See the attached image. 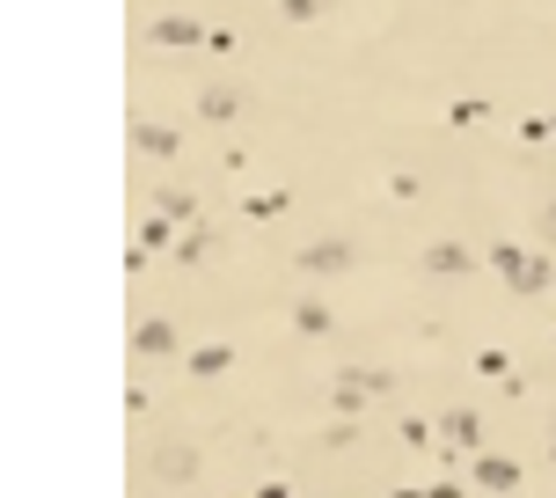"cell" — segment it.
<instances>
[{
    "instance_id": "obj_8",
    "label": "cell",
    "mask_w": 556,
    "mask_h": 498,
    "mask_svg": "<svg viewBox=\"0 0 556 498\" xmlns=\"http://www.w3.org/2000/svg\"><path fill=\"white\" fill-rule=\"evenodd\" d=\"M425 272H469V257H462V249H432V257H425Z\"/></svg>"
},
{
    "instance_id": "obj_6",
    "label": "cell",
    "mask_w": 556,
    "mask_h": 498,
    "mask_svg": "<svg viewBox=\"0 0 556 498\" xmlns=\"http://www.w3.org/2000/svg\"><path fill=\"white\" fill-rule=\"evenodd\" d=\"M139 147H147V154H176V133H168V125H139Z\"/></svg>"
},
{
    "instance_id": "obj_4",
    "label": "cell",
    "mask_w": 556,
    "mask_h": 498,
    "mask_svg": "<svg viewBox=\"0 0 556 498\" xmlns=\"http://www.w3.org/2000/svg\"><path fill=\"white\" fill-rule=\"evenodd\" d=\"M132 345L147 352V360H162V352H176V331H168V323H139Z\"/></svg>"
},
{
    "instance_id": "obj_1",
    "label": "cell",
    "mask_w": 556,
    "mask_h": 498,
    "mask_svg": "<svg viewBox=\"0 0 556 498\" xmlns=\"http://www.w3.org/2000/svg\"><path fill=\"white\" fill-rule=\"evenodd\" d=\"M147 476H154V484H191L198 476V447H154Z\"/></svg>"
},
{
    "instance_id": "obj_9",
    "label": "cell",
    "mask_w": 556,
    "mask_h": 498,
    "mask_svg": "<svg viewBox=\"0 0 556 498\" xmlns=\"http://www.w3.org/2000/svg\"><path fill=\"white\" fill-rule=\"evenodd\" d=\"M542 242H556V206H549V213H542Z\"/></svg>"
},
{
    "instance_id": "obj_5",
    "label": "cell",
    "mask_w": 556,
    "mask_h": 498,
    "mask_svg": "<svg viewBox=\"0 0 556 498\" xmlns=\"http://www.w3.org/2000/svg\"><path fill=\"white\" fill-rule=\"evenodd\" d=\"M198 111H205V117H235V111H242V96H235V88H205Z\"/></svg>"
},
{
    "instance_id": "obj_2",
    "label": "cell",
    "mask_w": 556,
    "mask_h": 498,
    "mask_svg": "<svg viewBox=\"0 0 556 498\" xmlns=\"http://www.w3.org/2000/svg\"><path fill=\"white\" fill-rule=\"evenodd\" d=\"M381 388H389L381 374H337V411H359L366 396H381Z\"/></svg>"
},
{
    "instance_id": "obj_10",
    "label": "cell",
    "mask_w": 556,
    "mask_h": 498,
    "mask_svg": "<svg viewBox=\"0 0 556 498\" xmlns=\"http://www.w3.org/2000/svg\"><path fill=\"white\" fill-rule=\"evenodd\" d=\"M549 455H556V433H549Z\"/></svg>"
},
{
    "instance_id": "obj_7",
    "label": "cell",
    "mask_w": 556,
    "mask_h": 498,
    "mask_svg": "<svg viewBox=\"0 0 556 498\" xmlns=\"http://www.w3.org/2000/svg\"><path fill=\"white\" fill-rule=\"evenodd\" d=\"M154 45H198V29H191V23H176V15H168V23H154Z\"/></svg>"
},
{
    "instance_id": "obj_3",
    "label": "cell",
    "mask_w": 556,
    "mask_h": 498,
    "mask_svg": "<svg viewBox=\"0 0 556 498\" xmlns=\"http://www.w3.org/2000/svg\"><path fill=\"white\" fill-rule=\"evenodd\" d=\"M352 264V242H315L301 249V272H344Z\"/></svg>"
}]
</instances>
